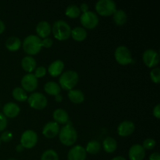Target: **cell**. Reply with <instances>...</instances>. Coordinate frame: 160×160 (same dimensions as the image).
I'll return each mask as SVG.
<instances>
[{
  "label": "cell",
  "instance_id": "6da1fadb",
  "mask_svg": "<svg viewBox=\"0 0 160 160\" xmlns=\"http://www.w3.org/2000/svg\"><path fill=\"white\" fill-rule=\"evenodd\" d=\"M59 141L67 146H71L78 140V132L70 123H67L60 129L59 133Z\"/></svg>",
  "mask_w": 160,
  "mask_h": 160
},
{
  "label": "cell",
  "instance_id": "7a4b0ae2",
  "mask_svg": "<svg viewBox=\"0 0 160 160\" xmlns=\"http://www.w3.org/2000/svg\"><path fill=\"white\" fill-rule=\"evenodd\" d=\"M23 48L28 55L38 54L42 49V39L38 35L30 34L23 40Z\"/></svg>",
  "mask_w": 160,
  "mask_h": 160
},
{
  "label": "cell",
  "instance_id": "3957f363",
  "mask_svg": "<svg viewBox=\"0 0 160 160\" xmlns=\"http://www.w3.org/2000/svg\"><path fill=\"white\" fill-rule=\"evenodd\" d=\"M52 31L57 40L64 41L68 39L71 34V28L70 25L64 20H56L54 22L52 28Z\"/></svg>",
  "mask_w": 160,
  "mask_h": 160
},
{
  "label": "cell",
  "instance_id": "277c9868",
  "mask_svg": "<svg viewBox=\"0 0 160 160\" xmlns=\"http://www.w3.org/2000/svg\"><path fill=\"white\" fill-rule=\"evenodd\" d=\"M79 75L74 70H67L61 73L59 78V86L64 90H72L78 84Z\"/></svg>",
  "mask_w": 160,
  "mask_h": 160
},
{
  "label": "cell",
  "instance_id": "5b68a950",
  "mask_svg": "<svg viewBox=\"0 0 160 160\" xmlns=\"http://www.w3.org/2000/svg\"><path fill=\"white\" fill-rule=\"evenodd\" d=\"M95 9L99 15L108 17L117 10V4L112 0H99L95 4Z\"/></svg>",
  "mask_w": 160,
  "mask_h": 160
},
{
  "label": "cell",
  "instance_id": "8992f818",
  "mask_svg": "<svg viewBox=\"0 0 160 160\" xmlns=\"http://www.w3.org/2000/svg\"><path fill=\"white\" fill-rule=\"evenodd\" d=\"M114 56L117 62L123 66L130 64L133 59L131 51L128 47L124 45H120L116 48Z\"/></svg>",
  "mask_w": 160,
  "mask_h": 160
},
{
  "label": "cell",
  "instance_id": "52a82bcc",
  "mask_svg": "<svg viewBox=\"0 0 160 160\" xmlns=\"http://www.w3.org/2000/svg\"><path fill=\"white\" fill-rule=\"evenodd\" d=\"M28 102L31 108L35 109H42L46 107L48 100L43 94L40 92H34L28 98Z\"/></svg>",
  "mask_w": 160,
  "mask_h": 160
},
{
  "label": "cell",
  "instance_id": "ba28073f",
  "mask_svg": "<svg viewBox=\"0 0 160 160\" xmlns=\"http://www.w3.org/2000/svg\"><path fill=\"white\" fill-rule=\"evenodd\" d=\"M80 20H81V23L83 27L88 28V29L95 28L98 25V21H99L98 15L95 12L89 10L81 14Z\"/></svg>",
  "mask_w": 160,
  "mask_h": 160
},
{
  "label": "cell",
  "instance_id": "9c48e42d",
  "mask_svg": "<svg viewBox=\"0 0 160 160\" xmlns=\"http://www.w3.org/2000/svg\"><path fill=\"white\" fill-rule=\"evenodd\" d=\"M38 142V134L33 130H27L20 138V145L25 148H31Z\"/></svg>",
  "mask_w": 160,
  "mask_h": 160
},
{
  "label": "cell",
  "instance_id": "30bf717a",
  "mask_svg": "<svg viewBox=\"0 0 160 160\" xmlns=\"http://www.w3.org/2000/svg\"><path fill=\"white\" fill-rule=\"evenodd\" d=\"M143 61L145 65L149 68H154L159 62V55L156 50L147 49L143 53Z\"/></svg>",
  "mask_w": 160,
  "mask_h": 160
},
{
  "label": "cell",
  "instance_id": "8fae6325",
  "mask_svg": "<svg viewBox=\"0 0 160 160\" xmlns=\"http://www.w3.org/2000/svg\"><path fill=\"white\" fill-rule=\"evenodd\" d=\"M38 78L33 73H27L22 78L21 86L25 92H34L38 87Z\"/></svg>",
  "mask_w": 160,
  "mask_h": 160
},
{
  "label": "cell",
  "instance_id": "7c38bea8",
  "mask_svg": "<svg viewBox=\"0 0 160 160\" xmlns=\"http://www.w3.org/2000/svg\"><path fill=\"white\" fill-rule=\"evenodd\" d=\"M59 125L55 121H50L44 126L42 134L47 138H54L57 134H59Z\"/></svg>",
  "mask_w": 160,
  "mask_h": 160
},
{
  "label": "cell",
  "instance_id": "4fadbf2b",
  "mask_svg": "<svg viewBox=\"0 0 160 160\" xmlns=\"http://www.w3.org/2000/svg\"><path fill=\"white\" fill-rule=\"evenodd\" d=\"M87 152L85 148L81 145H75L69 151L67 158L68 160H85Z\"/></svg>",
  "mask_w": 160,
  "mask_h": 160
},
{
  "label": "cell",
  "instance_id": "5bb4252c",
  "mask_svg": "<svg viewBox=\"0 0 160 160\" xmlns=\"http://www.w3.org/2000/svg\"><path fill=\"white\" fill-rule=\"evenodd\" d=\"M135 130V125L132 121L125 120L121 122L117 127V133L121 137H128L131 135Z\"/></svg>",
  "mask_w": 160,
  "mask_h": 160
},
{
  "label": "cell",
  "instance_id": "9a60e30c",
  "mask_svg": "<svg viewBox=\"0 0 160 160\" xmlns=\"http://www.w3.org/2000/svg\"><path fill=\"white\" fill-rule=\"evenodd\" d=\"M128 156L130 160H143L145 156V150L142 145L135 144L131 147Z\"/></svg>",
  "mask_w": 160,
  "mask_h": 160
},
{
  "label": "cell",
  "instance_id": "2e32d148",
  "mask_svg": "<svg viewBox=\"0 0 160 160\" xmlns=\"http://www.w3.org/2000/svg\"><path fill=\"white\" fill-rule=\"evenodd\" d=\"M3 115L9 118H14L20 112V108L17 103L15 102H8L5 104L3 106Z\"/></svg>",
  "mask_w": 160,
  "mask_h": 160
},
{
  "label": "cell",
  "instance_id": "e0dca14e",
  "mask_svg": "<svg viewBox=\"0 0 160 160\" xmlns=\"http://www.w3.org/2000/svg\"><path fill=\"white\" fill-rule=\"evenodd\" d=\"M51 25L48 21H45V20L40 21L36 26V32L40 38H48V36L51 34Z\"/></svg>",
  "mask_w": 160,
  "mask_h": 160
},
{
  "label": "cell",
  "instance_id": "ac0fdd59",
  "mask_svg": "<svg viewBox=\"0 0 160 160\" xmlns=\"http://www.w3.org/2000/svg\"><path fill=\"white\" fill-rule=\"evenodd\" d=\"M64 69V62L60 59H57L52 62L48 68V71L52 77H57L61 75Z\"/></svg>",
  "mask_w": 160,
  "mask_h": 160
},
{
  "label": "cell",
  "instance_id": "d6986e66",
  "mask_svg": "<svg viewBox=\"0 0 160 160\" xmlns=\"http://www.w3.org/2000/svg\"><path fill=\"white\" fill-rule=\"evenodd\" d=\"M21 67L28 73H31L36 69V60L31 56H27L21 60Z\"/></svg>",
  "mask_w": 160,
  "mask_h": 160
},
{
  "label": "cell",
  "instance_id": "ffe728a7",
  "mask_svg": "<svg viewBox=\"0 0 160 160\" xmlns=\"http://www.w3.org/2000/svg\"><path fill=\"white\" fill-rule=\"evenodd\" d=\"M53 119L55 122L59 124H66L69 121V115L66 110L62 109H57L53 112Z\"/></svg>",
  "mask_w": 160,
  "mask_h": 160
},
{
  "label": "cell",
  "instance_id": "44dd1931",
  "mask_svg": "<svg viewBox=\"0 0 160 160\" xmlns=\"http://www.w3.org/2000/svg\"><path fill=\"white\" fill-rule=\"evenodd\" d=\"M21 41L18 37L12 36V37L8 38L6 41V47L8 50L11 52H16L19 50V48L21 46Z\"/></svg>",
  "mask_w": 160,
  "mask_h": 160
},
{
  "label": "cell",
  "instance_id": "7402d4cb",
  "mask_svg": "<svg viewBox=\"0 0 160 160\" xmlns=\"http://www.w3.org/2000/svg\"><path fill=\"white\" fill-rule=\"evenodd\" d=\"M68 98L70 101L76 104H80L84 100V95L81 90L78 89H72L68 92Z\"/></svg>",
  "mask_w": 160,
  "mask_h": 160
},
{
  "label": "cell",
  "instance_id": "603a6c76",
  "mask_svg": "<svg viewBox=\"0 0 160 160\" xmlns=\"http://www.w3.org/2000/svg\"><path fill=\"white\" fill-rule=\"evenodd\" d=\"M44 89L47 94L50 95H54V96L59 95L61 91L59 84L56 82H54V81H48V82L45 83Z\"/></svg>",
  "mask_w": 160,
  "mask_h": 160
},
{
  "label": "cell",
  "instance_id": "cb8c5ba5",
  "mask_svg": "<svg viewBox=\"0 0 160 160\" xmlns=\"http://www.w3.org/2000/svg\"><path fill=\"white\" fill-rule=\"evenodd\" d=\"M87 35L88 34L86 30L84 28H81V27L74 28L73 30H71V34H70V36L75 41H78V42L84 41L87 38Z\"/></svg>",
  "mask_w": 160,
  "mask_h": 160
},
{
  "label": "cell",
  "instance_id": "d4e9b609",
  "mask_svg": "<svg viewBox=\"0 0 160 160\" xmlns=\"http://www.w3.org/2000/svg\"><path fill=\"white\" fill-rule=\"evenodd\" d=\"M103 148L108 153H112L117 148V142L115 138L112 137H107L103 141Z\"/></svg>",
  "mask_w": 160,
  "mask_h": 160
},
{
  "label": "cell",
  "instance_id": "484cf974",
  "mask_svg": "<svg viewBox=\"0 0 160 160\" xmlns=\"http://www.w3.org/2000/svg\"><path fill=\"white\" fill-rule=\"evenodd\" d=\"M112 15L114 22L118 26H123L128 20V15L123 9H117Z\"/></svg>",
  "mask_w": 160,
  "mask_h": 160
},
{
  "label": "cell",
  "instance_id": "4316f807",
  "mask_svg": "<svg viewBox=\"0 0 160 160\" xmlns=\"http://www.w3.org/2000/svg\"><path fill=\"white\" fill-rule=\"evenodd\" d=\"M12 96L19 102H24L28 100V95L22 88L17 87L12 90Z\"/></svg>",
  "mask_w": 160,
  "mask_h": 160
},
{
  "label": "cell",
  "instance_id": "83f0119b",
  "mask_svg": "<svg viewBox=\"0 0 160 160\" xmlns=\"http://www.w3.org/2000/svg\"><path fill=\"white\" fill-rule=\"evenodd\" d=\"M100 148H101V145L100 143L97 141H90L87 144V146H86L85 151L86 152H88L90 154L95 155L98 152H99Z\"/></svg>",
  "mask_w": 160,
  "mask_h": 160
},
{
  "label": "cell",
  "instance_id": "f1b7e54d",
  "mask_svg": "<svg viewBox=\"0 0 160 160\" xmlns=\"http://www.w3.org/2000/svg\"><path fill=\"white\" fill-rule=\"evenodd\" d=\"M65 14L70 18H78L81 14V10L77 5H70L67 7Z\"/></svg>",
  "mask_w": 160,
  "mask_h": 160
},
{
  "label": "cell",
  "instance_id": "f546056e",
  "mask_svg": "<svg viewBox=\"0 0 160 160\" xmlns=\"http://www.w3.org/2000/svg\"><path fill=\"white\" fill-rule=\"evenodd\" d=\"M41 160H59V156L53 149H48L42 153Z\"/></svg>",
  "mask_w": 160,
  "mask_h": 160
},
{
  "label": "cell",
  "instance_id": "4dcf8cb0",
  "mask_svg": "<svg viewBox=\"0 0 160 160\" xmlns=\"http://www.w3.org/2000/svg\"><path fill=\"white\" fill-rule=\"evenodd\" d=\"M150 78L152 81L156 84H159L160 82V69L159 67H154L152 69L150 72Z\"/></svg>",
  "mask_w": 160,
  "mask_h": 160
},
{
  "label": "cell",
  "instance_id": "1f68e13d",
  "mask_svg": "<svg viewBox=\"0 0 160 160\" xmlns=\"http://www.w3.org/2000/svg\"><path fill=\"white\" fill-rule=\"evenodd\" d=\"M156 145V141L153 138H147L144 141L143 145H142V147L144 148V149L146 150H151L152 148H155Z\"/></svg>",
  "mask_w": 160,
  "mask_h": 160
},
{
  "label": "cell",
  "instance_id": "d6a6232c",
  "mask_svg": "<svg viewBox=\"0 0 160 160\" xmlns=\"http://www.w3.org/2000/svg\"><path fill=\"white\" fill-rule=\"evenodd\" d=\"M47 73V70L45 67H38V68H36L35 70V73H34V76L37 78H43Z\"/></svg>",
  "mask_w": 160,
  "mask_h": 160
},
{
  "label": "cell",
  "instance_id": "836d02e7",
  "mask_svg": "<svg viewBox=\"0 0 160 160\" xmlns=\"http://www.w3.org/2000/svg\"><path fill=\"white\" fill-rule=\"evenodd\" d=\"M0 139H1V141H2V142H10L12 139V134L9 131H4V132L2 134Z\"/></svg>",
  "mask_w": 160,
  "mask_h": 160
},
{
  "label": "cell",
  "instance_id": "e575fe53",
  "mask_svg": "<svg viewBox=\"0 0 160 160\" xmlns=\"http://www.w3.org/2000/svg\"><path fill=\"white\" fill-rule=\"evenodd\" d=\"M6 126H7V119L3 115V113L0 112V131H4Z\"/></svg>",
  "mask_w": 160,
  "mask_h": 160
},
{
  "label": "cell",
  "instance_id": "d590c367",
  "mask_svg": "<svg viewBox=\"0 0 160 160\" xmlns=\"http://www.w3.org/2000/svg\"><path fill=\"white\" fill-rule=\"evenodd\" d=\"M53 41L52 39L50 38H45L42 40V47H45V48H50L52 45Z\"/></svg>",
  "mask_w": 160,
  "mask_h": 160
},
{
  "label": "cell",
  "instance_id": "8d00e7d4",
  "mask_svg": "<svg viewBox=\"0 0 160 160\" xmlns=\"http://www.w3.org/2000/svg\"><path fill=\"white\" fill-rule=\"evenodd\" d=\"M153 115L157 119L160 118V104H157L153 109Z\"/></svg>",
  "mask_w": 160,
  "mask_h": 160
},
{
  "label": "cell",
  "instance_id": "74e56055",
  "mask_svg": "<svg viewBox=\"0 0 160 160\" xmlns=\"http://www.w3.org/2000/svg\"><path fill=\"white\" fill-rule=\"evenodd\" d=\"M149 160H160V154L158 152L152 153L149 156Z\"/></svg>",
  "mask_w": 160,
  "mask_h": 160
},
{
  "label": "cell",
  "instance_id": "f35d334b",
  "mask_svg": "<svg viewBox=\"0 0 160 160\" xmlns=\"http://www.w3.org/2000/svg\"><path fill=\"white\" fill-rule=\"evenodd\" d=\"M79 9H80V10L82 11L83 12H88V11L89 6H88V5L87 4V3L84 2V3H82V4L81 5V6H80Z\"/></svg>",
  "mask_w": 160,
  "mask_h": 160
},
{
  "label": "cell",
  "instance_id": "ab89813d",
  "mask_svg": "<svg viewBox=\"0 0 160 160\" xmlns=\"http://www.w3.org/2000/svg\"><path fill=\"white\" fill-rule=\"evenodd\" d=\"M5 28H6V26H5L4 22L0 20V34H2L5 31Z\"/></svg>",
  "mask_w": 160,
  "mask_h": 160
},
{
  "label": "cell",
  "instance_id": "60d3db41",
  "mask_svg": "<svg viewBox=\"0 0 160 160\" xmlns=\"http://www.w3.org/2000/svg\"><path fill=\"white\" fill-rule=\"evenodd\" d=\"M55 99H56V101L58 102H61L62 101V96L60 94H59V95L55 96Z\"/></svg>",
  "mask_w": 160,
  "mask_h": 160
},
{
  "label": "cell",
  "instance_id": "b9f144b4",
  "mask_svg": "<svg viewBox=\"0 0 160 160\" xmlns=\"http://www.w3.org/2000/svg\"><path fill=\"white\" fill-rule=\"evenodd\" d=\"M23 147L20 144H19V145H17V147H16V150H17V152H21L23 151Z\"/></svg>",
  "mask_w": 160,
  "mask_h": 160
},
{
  "label": "cell",
  "instance_id": "7bdbcfd3",
  "mask_svg": "<svg viewBox=\"0 0 160 160\" xmlns=\"http://www.w3.org/2000/svg\"><path fill=\"white\" fill-rule=\"evenodd\" d=\"M111 160H127L126 159H125L124 157H123V156H116V157H114L113 159H112Z\"/></svg>",
  "mask_w": 160,
  "mask_h": 160
},
{
  "label": "cell",
  "instance_id": "ee69618b",
  "mask_svg": "<svg viewBox=\"0 0 160 160\" xmlns=\"http://www.w3.org/2000/svg\"><path fill=\"white\" fill-rule=\"evenodd\" d=\"M8 160H17V159H8Z\"/></svg>",
  "mask_w": 160,
  "mask_h": 160
},
{
  "label": "cell",
  "instance_id": "f6af8a7d",
  "mask_svg": "<svg viewBox=\"0 0 160 160\" xmlns=\"http://www.w3.org/2000/svg\"><path fill=\"white\" fill-rule=\"evenodd\" d=\"M1 142L2 141H1V139H0V145H1Z\"/></svg>",
  "mask_w": 160,
  "mask_h": 160
}]
</instances>
